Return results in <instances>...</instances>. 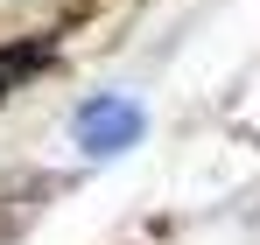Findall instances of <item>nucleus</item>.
<instances>
[{"label":"nucleus","instance_id":"obj_2","mask_svg":"<svg viewBox=\"0 0 260 245\" xmlns=\"http://www.w3.org/2000/svg\"><path fill=\"white\" fill-rule=\"evenodd\" d=\"M0 98H7V70H0Z\"/></svg>","mask_w":260,"mask_h":245},{"label":"nucleus","instance_id":"obj_1","mask_svg":"<svg viewBox=\"0 0 260 245\" xmlns=\"http://www.w3.org/2000/svg\"><path fill=\"white\" fill-rule=\"evenodd\" d=\"M91 154H113V147H127L134 133H141V112L134 105H85V119H78Z\"/></svg>","mask_w":260,"mask_h":245}]
</instances>
